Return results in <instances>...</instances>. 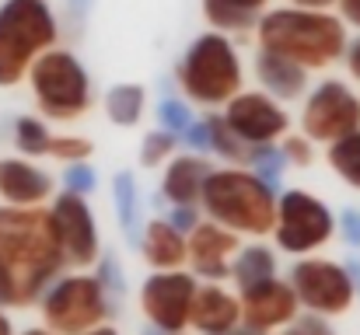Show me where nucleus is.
<instances>
[{
	"label": "nucleus",
	"mask_w": 360,
	"mask_h": 335,
	"mask_svg": "<svg viewBox=\"0 0 360 335\" xmlns=\"http://www.w3.org/2000/svg\"><path fill=\"white\" fill-rule=\"evenodd\" d=\"M49 217H53V230H56L67 265L81 269L98 258V227H95V214L84 203V196H74V192L56 196L49 206Z\"/></svg>",
	"instance_id": "obj_12"
},
{
	"label": "nucleus",
	"mask_w": 360,
	"mask_h": 335,
	"mask_svg": "<svg viewBox=\"0 0 360 335\" xmlns=\"http://www.w3.org/2000/svg\"><path fill=\"white\" fill-rule=\"evenodd\" d=\"M347 272H350V280H354V287L360 290V262H350L347 265Z\"/></svg>",
	"instance_id": "obj_43"
},
{
	"label": "nucleus",
	"mask_w": 360,
	"mask_h": 335,
	"mask_svg": "<svg viewBox=\"0 0 360 335\" xmlns=\"http://www.w3.org/2000/svg\"><path fill=\"white\" fill-rule=\"evenodd\" d=\"M168 223H172L179 234H193V230L200 227V214H196V206H172Z\"/></svg>",
	"instance_id": "obj_35"
},
{
	"label": "nucleus",
	"mask_w": 360,
	"mask_h": 335,
	"mask_svg": "<svg viewBox=\"0 0 360 335\" xmlns=\"http://www.w3.org/2000/svg\"><path fill=\"white\" fill-rule=\"evenodd\" d=\"M143 102H147V95L140 84H116L105 95V112L116 126H136L143 115Z\"/></svg>",
	"instance_id": "obj_23"
},
{
	"label": "nucleus",
	"mask_w": 360,
	"mask_h": 335,
	"mask_svg": "<svg viewBox=\"0 0 360 335\" xmlns=\"http://www.w3.org/2000/svg\"><path fill=\"white\" fill-rule=\"evenodd\" d=\"M340 230H343L347 244L360 248V210H343L340 214Z\"/></svg>",
	"instance_id": "obj_37"
},
{
	"label": "nucleus",
	"mask_w": 360,
	"mask_h": 335,
	"mask_svg": "<svg viewBox=\"0 0 360 335\" xmlns=\"http://www.w3.org/2000/svg\"><path fill=\"white\" fill-rule=\"evenodd\" d=\"M336 0H294V7H301V11H326V7H333Z\"/></svg>",
	"instance_id": "obj_41"
},
{
	"label": "nucleus",
	"mask_w": 360,
	"mask_h": 335,
	"mask_svg": "<svg viewBox=\"0 0 360 335\" xmlns=\"http://www.w3.org/2000/svg\"><path fill=\"white\" fill-rule=\"evenodd\" d=\"M49 210L0 206V308H28L63 272Z\"/></svg>",
	"instance_id": "obj_1"
},
{
	"label": "nucleus",
	"mask_w": 360,
	"mask_h": 335,
	"mask_svg": "<svg viewBox=\"0 0 360 335\" xmlns=\"http://www.w3.org/2000/svg\"><path fill=\"white\" fill-rule=\"evenodd\" d=\"M290 287L308 315L319 318H336L354 308L357 287L347 272V265L329 262V258H301L290 269Z\"/></svg>",
	"instance_id": "obj_8"
},
{
	"label": "nucleus",
	"mask_w": 360,
	"mask_h": 335,
	"mask_svg": "<svg viewBox=\"0 0 360 335\" xmlns=\"http://www.w3.org/2000/svg\"><path fill=\"white\" fill-rule=\"evenodd\" d=\"M32 91L39 112L49 119H77L81 112L91 105V81L81 60L67 49H49L32 70Z\"/></svg>",
	"instance_id": "obj_7"
},
{
	"label": "nucleus",
	"mask_w": 360,
	"mask_h": 335,
	"mask_svg": "<svg viewBox=\"0 0 360 335\" xmlns=\"http://www.w3.org/2000/svg\"><path fill=\"white\" fill-rule=\"evenodd\" d=\"M210 178V164L200 157V154H186V157H175L168 168H165V178H161V196L172 203V206H196L203 199V185Z\"/></svg>",
	"instance_id": "obj_18"
},
{
	"label": "nucleus",
	"mask_w": 360,
	"mask_h": 335,
	"mask_svg": "<svg viewBox=\"0 0 360 335\" xmlns=\"http://www.w3.org/2000/svg\"><path fill=\"white\" fill-rule=\"evenodd\" d=\"M336 4H340L343 21H350V25H357L360 28V0H336Z\"/></svg>",
	"instance_id": "obj_40"
},
{
	"label": "nucleus",
	"mask_w": 360,
	"mask_h": 335,
	"mask_svg": "<svg viewBox=\"0 0 360 335\" xmlns=\"http://www.w3.org/2000/svg\"><path fill=\"white\" fill-rule=\"evenodd\" d=\"M200 203L210 221L231 234H273L276 227V192L241 168L210 171Z\"/></svg>",
	"instance_id": "obj_3"
},
{
	"label": "nucleus",
	"mask_w": 360,
	"mask_h": 335,
	"mask_svg": "<svg viewBox=\"0 0 360 335\" xmlns=\"http://www.w3.org/2000/svg\"><path fill=\"white\" fill-rule=\"evenodd\" d=\"M224 122L238 133L245 143H252V147L273 143L290 126L287 112L280 109L269 95H262V91H241L238 98H231L228 112H224Z\"/></svg>",
	"instance_id": "obj_14"
},
{
	"label": "nucleus",
	"mask_w": 360,
	"mask_h": 335,
	"mask_svg": "<svg viewBox=\"0 0 360 335\" xmlns=\"http://www.w3.org/2000/svg\"><path fill=\"white\" fill-rule=\"evenodd\" d=\"M329 164L347 185L360 189V129L329 147Z\"/></svg>",
	"instance_id": "obj_26"
},
{
	"label": "nucleus",
	"mask_w": 360,
	"mask_h": 335,
	"mask_svg": "<svg viewBox=\"0 0 360 335\" xmlns=\"http://www.w3.org/2000/svg\"><path fill=\"white\" fill-rule=\"evenodd\" d=\"M200 294V283L193 272H154L140 287V311L150 322V329L161 335H182L193 318V301Z\"/></svg>",
	"instance_id": "obj_10"
},
{
	"label": "nucleus",
	"mask_w": 360,
	"mask_h": 335,
	"mask_svg": "<svg viewBox=\"0 0 360 335\" xmlns=\"http://www.w3.org/2000/svg\"><path fill=\"white\" fill-rule=\"evenodd\" d=\"M207 126H210V147H214V154H221V157H228L231 164H248L252 161V143H245L238 133L224 122V115H214V119H207Z\"/></svg>",
	"instance_id": "obj_24"
},
{
	"label": "nucleus",
	"mask_w": 360,
	"mask_h": 335,
	"mask_svg": "<svg viewBox=\"0 0 360 335\" xmlns=\"http://www.w3.org/2000/svg\"><path fill=\"white\" fill-rule=\"evenodd\" d=\"M112 304L98 276H60L42 297V329L56 335H84L105 325Z\"/></svg>",
	"instance_id": "obj_6"
},
{
	"label": "nucleus",
	"mask_w": 360,
	"mask_h": 335,
	"mask_svg": "<svg viewBox=\"0 0 360 335\" xmlns=\"http://www.w3.org/2000/svg\"><path fill=\"white\" fill-rule=\"evenodd\" d=\"M0 335H14V322H11L4 311H0Z\"/></svg>",
	"instance_id": "obj_42"
},
{
	"label": "nucleus",
	"mask_w": 360,
	"mask_h": 335,
	"mask_svg": "<svg viewBox=\"0 0 360 335\" xmlns=\"http://www.w3.org/2000/svg\"><path fill=\"white\" fill-rule=\"evenodd\" d=\"M21 335H56V332H49V329H28V332H21Z\"/></svg>",
	"instance_id": "obj_46"
},
{
	"label": "nucleus",
	"mask_w": 360,
	"mask_h": 335,
	"mask_svg": "<svg viewBox=\"0 0 360 335\" xmlns=\"http://www.w3.org/2000/svg\"><path fill=\"white\" fill-rule=\"evenodd\" d=\"M84 335H120L112 325H98V329H91V332H84Z\"/></svg>",
	"instance_id": "obj_44"
},
{
	"label": "nucleus",
	"mask_w": 360,
	"mask_h": 335,
	"mask_svg": "<svg viewBox=\"0 0 360 335\" xmlns=\"http://www.w3.org/2000/svg\"><path fill=\"white\" fill-rule=\"evenodd\" d=\"M143 258L147 265H154L158 272H175L189 262V241L186 234H179L168 221H150L143 237H140Z\"/></svg>",
	"instance_id": "obj_19"
},
{
	"label": "nucleus",
	"mask_w": 360,
	"mask_h": 335,
	"mask_svg": "<svg viewBox=\"0 0 360 335\" xmlns=\"http://www.w3.org/2000/svg\"><path fill=\"white\" fill-rule=\"evenodd\" d=\"M175 143H179V140H175L172 133H165V129L147 133V136H143V143H140V161H143L147 168H154V164H161L165 157H172Z\"/></svg>",
	"instance_id": "obj_30"
},
{
	"label": "nucleus",
	"mask_w": 360,
	"mask_h": 335,
	"mask_svg": "<svg viewBox=\"0 0 360 335\" xmlns=\"http://www.w3.org/2000/svg\"><path fill=\"white\" fill-rule=\"evenodd\" d=\"M0 196L7 206L35 210L53 196V178L21 157H4L0 161Z\"/></svg>",
	"instance_id": "obj_16"
},
{
	"label": "nucleus",
	"mask_w": 360,
	"mask_h": 335,
	"mask_svg": "<svg viewBox=\"0 0 360 335\" xmlns=\"http://www.w3.org/2000/svg\"><path fill=\"white\" fill-rule=\"evenodd\" d=\"M231 276H235L238 290H252L259 283H269V280H276V255L266 244L241 248L235 265H231Z\"/></svg>",
	"instance_id": "obj_22"
},
{
	"label": "nucleus",
	"mask_w": 360,
	"mask_h": 335,
	"mask_svg": "<svg viewBox=\"0 0 360 335\" xmlns=\"http://www.w3.org/2000/svg\"><path fill=\"white\" fill-rule=\"evenodd\" d=\"M98 283L102 287H109V290H116V294H122V269L112 262V258H102V272H98Z\"/></svg>",
	"instance_id": "obj_38"
},
{
	"label": "nucleus",
	"mask_w": 360,
	"mask_h": 335,
	"mask_svg": "<svg viewBox=\"0 0 360 335\" xmlns=\"http://www.w3.org/2000/svg\"><path fill=\"white\" fill-rule=\"evenodd\" d=\"M255 77L266 88V95L269 98H280V102H294L308 88V70L304 67H297V63H290L283 56L262 53V49L255 56Z\"/></svg>",
	"instance_id": "obj_20"
},
{
	"label": "nucleus",
	"mask_w": 360,
	"mask_h": 335,
	"mask_svg": "<svg viewBox=\"0 0 360 335\" xmlns=\"http://www.w3.org/2000/svg\"><path fill=\"white\" fill-rule=\"evenodd\" d=\"M53 157H60L67 164H84L91 157V140H84V136H56L53 140Z\"/></svg>",
	"instance_id": "obj_31"
},
{
	"label": "nucleus",
	"mask_w": 360,
	"mask_h": 335,
	"mask_svg": "<svg viewBox=\"0 0 360 335\" xmlns=\"http://www.w3.org/2000/svg\"><path fill=\"white\" fill-rule=\"evenodd\" d=\"M241 325L245 329H255V332H283L297 315H301V301L294 294L290 283L283 280H269V283H259L252 290H241Z\"/></svg>",
	"instance_id": "obj_13"
},
{
	"label": "nucleus",
	"mask_w": 360,
	"mask_h": 335,
	"mask_svg": "<svg viewBox=\"0 0 360 335\" xmlns=\"http://www.w3.org/2000/svg\"><path fill=\"white\" fill-rule=\"evenodd\" d=\"M53 133L46 129V122L42 119H35V115H21L18 119V126H14V143H18V150L25 154V157H42V154H53Z\"/></svg>",
	"instance_id": "obj_25"
},
{
	"label": "nucleus",
	"mask_w": 360,
	"mask_h": 335,
	"mask_svg": "<svg viewBox=\"0 0 360 335\" xmlns=\"http://www.w3.org/2000/svg\"><path fill=\"white\" fill-rule=\"evenodd\" d=\"M283 150H276L273 143H266V147H255L252 150V161H248V168H252V175L255 178H262L273 192H276V185H280V175H283Z\"/></svg>",
	"instance_id": "obj_28"
},
{
	"label": "nucleus",
	"mask_w": 360,
	"mask_h": 335,
	"mask_svg": "<svg viewBox=\"0 0 360 335\" xmlns=\"http://www.w3.org/2000/svg\"><path fill=\"white\" fill-rule=\"evenodd\" d=\"M112 199H116L120 227L126 230V237L136 241V178H133V171H120L112 178Z\"/></svg>",
	"instance_id": "obj_27"
},
{
	"label": "nucleus",
	"mask_w": 360,
	"mask_h": 335,
	"mask_svg": "<svg viewBox=\"0 0 360 335\" xmlns=\"http://www.w3.org/2000/svg\"><path fill=\"white\" fill-rule=\"evenodd\" d=\"M238 234L224 230L221 223H200L189 234V265L207 276V280H224L231 276V265L238 258Z\"/></svg>",
	"instance_id": "obj_15"
},
{
	"label": "nucleus",
	"mask_w": 360,
	"mask_h": 335,
	"mask_svg": "<svg viewBox=\"0 0 360 335\" xmlns=\"http://www.w3.org/2000/svg\"><path fill=\"white\" fill-rule=\"evenodd\" d=\"M95 185H98V175L91 168H84V164H70L63 171V189L74 192V196H88Z\"/></svg>",
	"instance_id": "obj_32"
},
{
	"label": "nucleus",
	"mask_w": 360,
	"mask_h": 335,
	"mask_svg": "<svg viewBox=\"0 0 360 335\" xmlns=\"http://www.w3.org/2000/svg\"><path fill=\"white\" fill-rule=\"evenodd\" d=\"M179 84L200 105H228L231 98H238L241 60L228 35L221 32L200 35L179 63Z\"/></svg>",
	"instance_id": "obj_5"
},
{
	"label": "nucleus",
	"mask_w": 360,
	"mask_h": 335,
	"mask_svg": "<svg viewBox=\"0 0 360 335\" xmlns=\"http://www.w3.org/2000/svg\"><path fill=\"white\" fill-rule=\"evenodd\" d=\"M347 70L360 81V35L354 42H347Z\"/></svg>",
	"instance_id": "obj_39"
},
{
	"label": "nucleus",
	"mask_w": 360,
	"mask_h": 335,
	"mask_svg": "<svg viewBox=\"0 0 360 335\" xmlns=\"http://www.w3.org/2000/svg\"><path fill=\"white\" fill-rule=\"evenodd\" d=\"M283 161H290L297 168H308L311 164V140L308 136H287L283 140Z\"/></svg>",
	"instance_id": "obj_34"
},
{
	"label": "nucleus",
	"mask_w": 360,
	"mask_h": 335,
	"mask_svg": "<svg viewBox=\"0 0 360 335\" xmlns=\"http://www.w3.org/2000/svg\"><path fill=\"white\" fill-rule=\"evenodd\" d=\"M259 49L283 56L304 70H322L347 53V28L329 11L276 7L255 25Z\"/></svg>",
	"instance_id": "obj_2"
},
{
	"label": "nucleus",
	"mask_w": 360,
	"mask_h": 335,
	"mask_svg": "<svg viewBox=\"0 0 360 335\" xmlns=\"http://www.w3.org/2000/svg\"><path fill=\"white\" fill-rule=\"evenodd\" d=\"M333 230H336V221H333V214L322 199L308 196L304 189H290V192L280 196L273 237L283 251L308 255V251L322 248L333 237Z\"/></svg>",
	"instance_id": "obj_9"
},
{
	"label": "nucleus",
	"mask_w": 360,
	"mask_h": 335,
	"mask_svg": "<svg viewBox=\"0 0 360 335\" xmlns=\"http://www.w3.org/2000/svg\"><path fill=\"white\" fill-rule=\"evenodd\" d=\"M228 335H266V332H255V329H245L241 325V329H235V332H228Z\"/></svg>",
	"instance_id": "obj_45"
},
{
	"label": "nucleus",
	"mask_w": 360,
	"mask_h": 335,
	"mask_svg": "<svg viewBox=\"0 0 360 335\" xmlns=\"http://www.w3.org/2000/svg\"><path fill=\"white\" fill-rule=\"evenodd\" d=\"M186 143H189L193 150H200V154L214 150V147H210V126H207V119H203V122H193V126L186 129Z\"/></svg>",
	"instance_id": "obj_36"
},
{
	"label": "nucleus",
	"mask_w": 360,
	"mask_h": 335,
	"mask_svg": "<svg viewBox=\"0 0 360 335\" xmlns=\"http://www.w3.org/2000/svg\"><path fill=\"white\" fill-rule=\"evenodd\" d=\"M280 335H336V332H333L329 318H319V315H297V318H294Z\"/></svg>",
	"instance_id": "obj_33"
},
{
	"label": "nucleus",
	"mask_w": 360,
	"mask_h": 335,
	"mask_svg": "<svg viewBox=\"0 0 360 335\" xmlns=\"http://www.w3.org/2000/svg\"><path fill=\"white\" fill-rule=\"evenodd\" d=\"M304 136L319 140V143H336L350 133L360 129V98L340 81H326L311 91V98L304 102L301 115Z\"/></svg>",
	"instance_id": "obj_11"
},
{
	"label": "nucleus",
	"mask_w": 360,
	"mask_h": 335,
	"mask_svg": "<svg viewBox=\"0 0 360 335\" xmlns=\"http://www.w3.org/2000/svg\"><path fill=\"white\" fill-rule=\"evenodd\" d=\"M189 329L200 335H228L241 329V301L228 294L224 287H200L193 301V318Z\"/></svg>",
	"instance_id": "obj_17"
},
{
	"label": "nucleus",
	"mask_w": 360,
	"mask_h": 335,
	"mask_svg": "<svg viewBox=\"0 0 360 335\" xmlns=\"http://www.w3.org/2000/svg\"><path fill=\"white\" fill-rule=\"evenodd\" d=\"M269 0H203V14L214 28H224V32H245L255 25L259 11L266 7Z\"/></svg>",
	"instance_id": "obj_21"
},
{
	"label": "nucleus",
	"mask_w": 360,
	"mask_h": 335,
	"mask_svg": "<svg viewBox=\"0 0 360 335\" xmlns=\"http://www.w3.org/2000/svg\"><path fill=\"white\" fill-rule=\"evenodd\" d=\"M60 28L46 0L0 4V88L18 84L56 42Z\"/></svg>",
	"instance_id": "obj_4"
},
{
	"label": "nucleus",
	"mask_w": 360,
	"mask_h": 335,
	"mask_svg": "<svg viewBox=\"0 0 360 335\" xmlns=\"http://www.w3.org/2000/svg\"><path fill=\"white\" fill-rule=\"evenodd\" d=\"M158 122H161L165 133L179 136V133H186V129L193 126V112H189V105H182V102H175V98H165V102L158 105Z\"/></svg>",
	"instance_id": "obj_29"
}]
</instances>
